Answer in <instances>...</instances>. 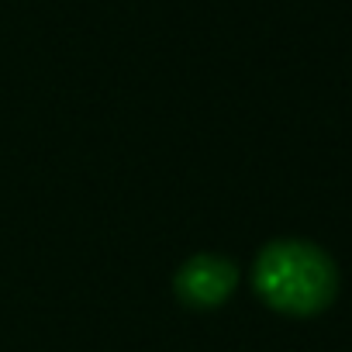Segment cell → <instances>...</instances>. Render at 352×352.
<instances>
[{
  "label": "cell",
  "mask_w": 352,
  "mask_h": 352,
  "mask_svg": "<svg viewBox=\"0 0 352 352\" xmlns=\"http://www.w3.org/2000/svg\"><path fill=\"white\" fill-rule=\"evenodd\" d=\"M252 283L273 311L311 318L335 300L338 270L321 245L307 239H276L256 256Z\"/></svg>",
  "instance_id": "obj_1"
},
{
  "label": "cell",
  "mask_w": 352,
  "mask_h": 352,
  "mask_svg": "<svg viewBox=\"0 0 352 352\" xmlns=\"http://www.w3.org/2000/svg\"><path fill=\"white\" fill-rule=\"evenodd\" d=\"M239 287V266L225 256L201 252L176 270V297L190 307H218Z\"/></svg>",
  "instance_id": "obj_2"
}]
</instances>
